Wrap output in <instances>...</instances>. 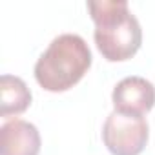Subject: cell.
Returning <instances> with one entry per match:
<instances>
[{"mask_svg":"<svg viewBox=\"0 0 155 155\" xmlns=\"http://www.w3.org/2000/svg\"><path fill=\"white\" fill-rule=\"evenodd\" d=\"M148 131L142 115L111 111L102 128V140L111 155H140L148 142Z\"/></svg>","mask_w":155,"mask_h":155,"instance_id":"3","label":"cell"},{"mask_svg":"<svg viewBox=\"0 0 155 155\" xmlns=\"http://www.w3.org/2000/svg\"><path fill=\"white\" fill-rule=\"evenodd\" d=\"M2 137V155H38L40 153V133L35 124L15 119L0 130Z\"/></svg>","mask_w":155,"mask_h":155,"instance_id":"5","label":"cell"},{"mask_svg":"<svg viewBox=\"0 0 155 155\" xmlns=\"http://www.w3.org/2000/svg\"><path fill=\"white\" fill-rule=\"evenodd\" d=\"M91 66V51L81 35L64 33L51 40L35 64V79L46 91L73 88Z\"/></svg>","mask_w":155,"mask_h":155,"instance_id":"2","label":"cell"},{"mask_svg":"<svg viewBox=\"0 0 155 155\" xmlns=\"http://www.w3.org/2000/svg\"><path fill=\"white\" fill-rule=\"evenodd\" d=\"M113 108L126 115H144L155 106V86L144 77H126L111 93Z\"/></svg>","mask_w":155,"mask_h":155,"instance_id":"4","label":"cell"},{"mask_svg":"<svg viewBox=\"0 0 155 155\" xmlns=\"http://www.w3.org/2000/svg\"><path fill=\"white\" fill-rule=\"evenodd\" d=\"M91 20L95 22L93 38L101 55L110 62L131 58L142 44V29L137 17L124 0L88 2Z\"/></svg>","mask_w":155,"mask_h":155,"instance_id":"1","label":"cell"},{"mask_svg":"<svg viewBox=\"0 0 155 155\" xmlns=\"http://www.w3.org/2000/svg\"><path fill=\"white\" fill-rule=\"evenodd\" d=\"M31 104L28 84L15 75H2L0 79V115L11 117L24 113Z\"/></svg>","mask_w":155,"mask_h":155,"instance_id":"6","label":"cell"}]
</instances>
